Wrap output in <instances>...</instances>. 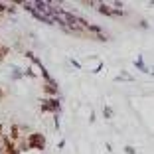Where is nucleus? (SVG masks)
Masks as SVG:
<instances>
[{"label":"nucleus","mask_w":154,"mask_h":154,"mask_svg":"<svg viewBox=\"0 0 154 154\" xmlns=\"http://www.w3.org/2000/svg\"><path fill=\"white\" fill-rule=\"evenodd\" d=\"M42 111H44V113H57V111H59V101L57 99H55V97H54V99H44V101H42Z\"/></svg>","instance_id":"f03ea898"},{"label":"nucleus","mask_w":154,"mask_h":154,"mask_svg":"<svg viewBox=\"0 0 154 154\" xmlns=\"http://www.w3.org/2000/svg\"><path fill=\"white\" fill-rule=\"evenodd\" d=\"M2 97H4V91H2V89H0V99H2Z\"/></svg>","instance_id":"1a4fd4ad"},{"label":"nucleus","mask_w":154,"mask_h":154,"mask_svg":"<svg viewBox=\"0 0 154 154\" xmlns=\"http://www.w3.org/2000/svg\"><path fill=\"white\" fill-rule=\"evenodd\" d=\"M44 91L48 93V95H54V97H55V93H57V85H55L54 81H45V85H44Z\"/></svg>","instance_id":"7ed1b4c3"},{"label":"nucleus","mask_w":154,"mask_h":154,"mask_svg":"<svg viewBox=\"0 0 154 154\" xmlns=\"http://www.w3.org/2000/svg\"><path fill=\"white\" fill-rule=\"evenodd\" d=\"M28 146H30V150L32 148H38V150H44L45 148V136L40 134V132H30L26 138Z\"/></svg>","instance_id":"f257e3e1"},{"label":"nucleus","mask_w":154,"mask_h":154,"mask_svg":"<svg viewBox=\"0 0 154 154\" xmlns=\"http://www.w3.org/2000/svg\"><path fill=\"white\" fill-rule=\"evenodd\" d=\"M119 79H128V81H131L132 77H131V75H128V73H121V75H119Z\"/></svg>","instance_id":"0eeeda50"},{"label":"nucleus","mask_w":154,"mask_h":154,"mask_svg":"<svg viewBox=\"0 0 154 154\" xmlns=\"http://www.w3.org/2000/svg\"><path fill=\"white\" fill-rule=\"evenodd\" d=\"M103 115H105V119H113V109H111V107H105Z\"/></svg>","instance_id":"39448f33"},{"label":"nucleus","mask_w":154,"mask_h":154,"mask_svg":"<svg viewBox=\"0 0 154 154\" xmlns=\"http://www.w3.org/2000/svg\"><path fill=\"white\" fill-rule=\"evenodd\" d=\"M125 152L127 154H134V148H132V146H125Z\"/></svg>","instance_id":"6e6552de"},{"label":"nucleus","mask_w":154,"mask_h":154,"mask_svg":"<svg viewBox=\"0 0 154 154\" xmlns=\"http://www.w3.org/2000/svg\"><path fill=\"white\" fill-rule=\"evenodd\" d=\"M97 10H99L101 14H105V16H111V14H113V8H111L109 4H103V2H99V6H97Z\"/></svg>","instance_id":"20e7f679"},{"label":"nucleus","mask_w":154,"mask_h":154,"mask_svg":"<svg viewBox=\"0 0 154 154\" xmlns=\"http://www.w3.org/2000/svg\"><path fill=\"white\" fill-rule=\"evenodd\" d=\"M2 150H4V148H2V146H0V154H2Z\"/></svg>","instance_id":"9d476101"},{"label":"nucleus","mask_w":154,"mask_h":154,"mask_svg":"<svg viewBox=\"0 0 154 154\" xmlns=\"http://www.w3.org/2000/svg\"><path fill=\"white\" fill-rule=\"evenodd\" d=\"M2 154H18V150H16V148H10V150H2Z\"/></svg>","instance_id":"423d86ee"}]
</instances>
